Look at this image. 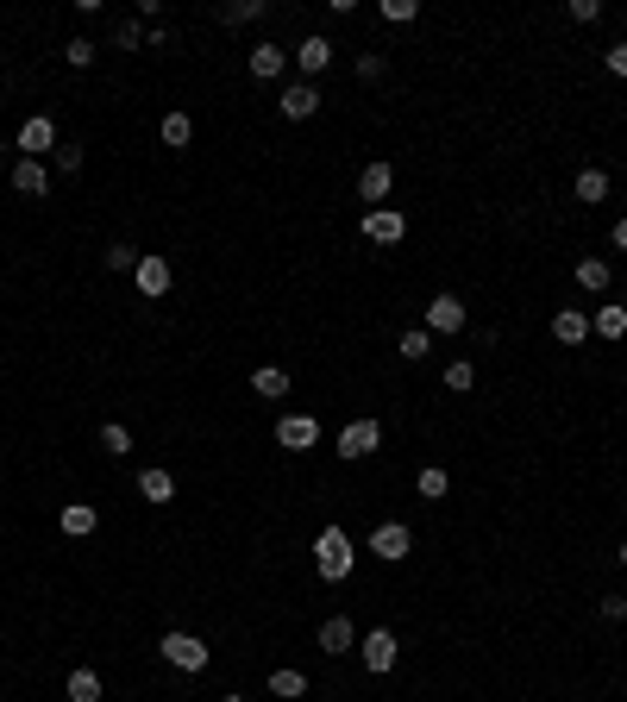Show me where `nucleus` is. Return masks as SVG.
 Listing matches in <instances>:
<instances>
[{
	"mask_svg": "<svg viewBox=\"0 0 627 702\" xmlns=\"http://www.w3.org/2000/svg\"><path fill=\"white\" fill-rule=\"evenodd\" d=\"M352 565H358L352 540H345L339 527H320V540H314V577L320 583H345V577H352Z\"/></svg>",
	"mask_w": 627,
	"mask_h": 702,
	"instance_id": "nucleus-1",
	"label": "nucleus"
},
{
	"mask_svg": "<svg viewBox=\"0 0 627 702\" xmlns=\"http://www.w3.org/2000/svg\"><path fill=\"white\" fill-rule=\"evenodd\" d=\"M370 558H383V565H402V558L414 552V527L408 521H383L377 533H370V546H364Z\"/></svg>",
	"mask_w": 627,
	"mask_h": 702,
	"instance_id": "nucleus-2",
	"label": "nucleus"
},
{
	"mask_svg": "<svg viewBox=\"0 0 627 702\" xmlns=\"http://www.w3.org/2000/svg\"><path fill=\"white\" fill-rule=\"evenodd\" d=\"M132 283H138V295H145V301L170 295V283H176L170 257H164V251H145V257H138V270H132Z\"/></svg>",
	"mask_w": 627,
	"mask_h": 702,
	"instance_id": "nucleus-3",
	"label": "nucleus"
},
{
	"mask_svg": "<svg viewBox=\"0 0 627 702\" xmlns=\"http://www.w3.org/2000/svg\"><path fill=\"white\" fill-rule=\"evenodd\" d=\"M157 652H164V665H176V671H207V646L195 634H176L170 627V634L157 640Z\"/></svg>",
	"mask_w": 627,
	"mask_h": 702,
	"instance_id": "nucleus-4",
	"label": "nucleus"
},
{
	"mask_svg": "<svg viewBox=\"0 0 627 702\" xmlns=\"http://www.w3.org/2000/svg\"><path fill=\"white\" fill-rule=\"evenodd\" d=\"M276 446L283 452H314L320 446V420L314 414H283L276 420Z\"/></svg>",
	"mask_w": 627,
	"mask_h": 702,
	"instance_id": "nucleus-5",
	"label": "nucleus"
},
{
	"mask_svg": "<svg viewBox=\"0 0 627 702\" xmlns=\"http://www.w3.org/2000/svg\"><path fill=\"white\" fill-rule=\"evenodd\" d=\"M377 446H383V420H370V414H364V420H352V427L339 433V458H352V464H358V458H370Z\"/></svg>",
	"mask_w": 627,
	"mask_h": 702,
	"instance_id": "nucleus-6",
	"label": "nucleus"
},
{
	"mask_svg": "<svg viewBox=\"0 0 627 702\" xmlns=\"http://www.w3.org/2000/svg\"><path fill=\"white\" fill-rule=\"evenodd\" d=\"M421 326H427L433 339H439V333H446V339H452V333H464V301H458L452 289H446V295H433V301H427V320H421Z\"/></svg>",
	"mask_w": 627,
	"mask_h": 702,
	"instance_id": "nucleus-7",
	"label": "nucleus"
},
{
	"mask_svg": "<svg viewBox=\"0 0 627 702\" xmlns=\"http://www.w3.org/2000/svg\"><path fill=\"white\" fill-rule=\"evenodd\" d=\"M389 189H396V170H389V163H364V170H358V201H364V214H370V207H389Z\"/></svg>",
	"mask_w": 627,
	"mask_h": 702,
	"instance_id": "nucleus-8",
	"label": "nucleus"
},
{
	"mask_svg": "<svg viewBox=\"0 0 627 702\" xmlns=\"http://www.w3.org/2000/svg\"><path fill=\"white\" fill-rule=\"evenodd\" d=\"M364 239L370 245H402L408 239V220L396 214V207H370V214H364Z\"/></svg>",
	"mask_w": 627,
	"mask_h": 702,
	"instance_id": "nucleus-9",
	"label": "nucleus"
},
{
	"mask_svg": "<svg viewBox=\"0 0 627 702\" xmlns=\"http://www.w3.org/2000/svg\"><path fill=\"white\" fill-rule=\"evenodd\" d=\"M289 57H295V69H301V82H314V76H320V69H327V63H333V38H320V32H308V38H301V44H295V51H289Z\"/></svg>",
	"mask_w": 627,
	"mask_h": 702,
	"instance_id": "nucleus-10",
	"label": "nucleus"
},
{
	"mask_svg": "<svg viewBox=\"0 0 627 702\" xmlns=\"http://www.w3.org/2000/svg\"><path fill=\"white\" fill-rule=\"evenodd\" d=\"M358 652H364V671L383 677V671H396V652H402V646H396V634H389V627H370Z\"/></svg>",
	"mask_w": 627,
	"mask_h": 702,
	"instance_id": "nucleus-11",
	"label": "nucleus"
},
{
	"mask_svg": "<svg viewBox=\"0 0 627 702\" xmlns=\"http://www.w3.org/2000/svg\"><path fill=\"white\" fill-rule=\"evenodd\" d=\"M245 69H251L258 82H276V76L289 69V51H283V44H270V38H258V44L245 51Z\"/></svg>",
	"mask_w": 627,
	"mask_h": 702,
	"instance_id": "nucleus-12",
	"label": "nucleus"
},
{
	"mask_svg": "<svg viewBox=\"0 0 627 702\" xmlns=\"http://www.w3.org/2000/svg\"><path fill=\"white\" fill-rule=\"evenodd\" d=\"M19 151H26V157H57V126L51 120H44V113H32V120L26 126H19Z\"/></svg>",
	"mask_w": 627,
	"mask_h": 702,
	"instance_id": "nucleus-13",
	"label": "nucleus"
},
{
	"mask_svg": "<svg viewBox=\"0 0 627 702\" xmlns=\"http://www.w3.org/2000/svg\"><path fill=\"white\" fill-rule=\"evenodd\" d=\"M276 101H283V120H314V113H320V88L314 82H289Z\"/></svg>",
	"mask_w": 627,
	"mask_h": 702,
	"instance_id": "nucleus-14",
	"label": "nucleus"
},
{
	"mask_svg": "<svg viewBox=\"0 0 627 702\" xmlns=\"http://www.w3.org/2000/svg\"><path fill=\"white\" fill-rule=\"evenodd\" d=\"M590 339H627V301H602V308L590 314Z\"/></svg>",
	"mask_w": 627,
	"mask_h": 702,
	"instance_id": "nucleus-15",
	"label": "nucleus"
},
{
	"mask_svg": "<svg viewBox=\"0 0 627 702\" xmlns=\"http://www.w3.org/2000/svg\"><path fill=\"white\" fill-rule=\"evenodd\" d=\"M314 640H320V652H352L358 646V627H352V615H327Z\"/></svg>",
	"mask_w": 627,
	"mask_h": 702,
	"instance_id": "nucleus-16",
	"label": "nucleus"
},
{
	"mask_svg": "<svg viewBox=\"0 0 627 702\" xmlns=\"http://www.w3.org/2000/svg\"><path fill=\"white\" fill-rule=\"evenodd\" d=\"M13 189H19V195H32V201H38V195H51V170H44L38 157H19V163H13Z\"/></svg>",
	"mask_w": 627,
	"mask_h": 702,
	"instance_id": "nucleus-17",
	"label": "nucleus"
},
{
	"mask_svg": "<svg viewBox=\"0 0 627 702\" xmlns=\"http://www.w3.org/2000/svg\"><path fill=\"white\" fill-rule=\"evenodd\" d=\"M552 339H559V345H590V314L559 308V314H552Z\"/></svg>",
	"mask_w": 627,
	"mask_h": 702,
	"instance_id": "nucleus-18",
	"label": "nucleus"
},
{
	"mask_svg": "<svg viewBox=\"0 0 627 702\" xmlns=\"http://www.w3.org/2000/svg\"><path fill=\"white\" fill-rule=\"evenodd\" d=\"M95 527H101L95 502H63V533H69V540H88Z\"/></svg>",
	"mask_w": 627,
	"mask_h": 702,
	"instance_id": "nucleus-19",
	"label": "nucleus"
},
{
	"mask_svg": "<svg viewBox=\"0 0 627 702\" xmlns=\"http://www.w3.org/2000/svg\"><path fill=\"white\" fill-rule=\"evenodd\" d=\"M251 389H258L264 402H283V395H289V370L283 364H258V370H251Z\"/></svg>",
	"mask_w": 627,
	"mask_h": 702,
	"instance_id": "nucleus-20",
	"label": "nucleus"
},
{
	"mask_svg": "<svg viewBox=\"0 0 627 702\" xmlns=\"http://www.w3.org/2000/svg\"><path fill=\"white\" fill-rule=\"evenodd\" d=\"M270 696L276 702H301V696H308V677H301L295 665H276L270 671Z\"/></svg>",
	"mask_w": 627,
	"mask_h": 702,
	"instance_id": "nucleus-21",
	"label": "nucleus"
},
{
	"mask_svg": "<svg viewBox=\"0 0 627 702\" xmlns=\"http://www.w3.org/2000/svg\"><path fill=\"white\" fill-rule=\"evenodd\" d=\"M138 496H145V502H176V477L151 464V471H138Z\"/></svg>",
	"mask_w": 627,
	"mask_h": 702,
	"instance_id": "nucleus-22",
	"label": "nucleus"
},
{
	"mask_svg": "<svg viewBox=\"0 0 627 702\" xmlns=\"http://www.w3.org/2000/svg\"><path fill=\"white\" fill-rule=\"evenodd\" d=\"M63 696H69V702H101V671H88V665L69 671V677H63Z\"/></svg>",
	"mask_w": 627,
	"mask_h": 702,
	"instance_id": "nucleus-23",
	"label": "nucleus"
},
{
	"mask_svg": "<svg viewBox=\"0 0 627 702\" xmlns=\"http://www.w3.org/2000/svg\"><path fill=\"white\" fill-rule=\"evenodd\" d=\"M571 195L584 201V207H596V201H609V176L602 170H577V182H571Z\"/></svg>",
	"mask_w": 627,
	"mask_h": 702,
	"instance_id": "nucleus-24",
	"label": "nucleus"
},
{
	"mask_svg": "<svg viewBox=\"0 0 627 702\" xmlns=\"http://www.w3.org/2000/svg\"><path fill=\"white\" fill-rule=\"evenodd\" d=\"M577 289H590V295L609 289V257H577Z\"/></svg>",
	"mask_w": 627,
	"mask_h": 702,
	"instance_id": "nucleus-25",
	"label": "nucleus"
},
{
	"mask_svg": "<svg viewBox=\"0 0 627 702\" xmlns=\"http://www.w3.org/2000/svg\"><path fill=\"white\" fill-rule=\"evenodd\" d=\"M189 138H195V120H189V113H164V145H170V151H189Z\"/></svg>",
	"mask_w": 627,
	"mask_h": 702,
	"instance_id": "nucleus-26",
	"label": "nucleus"
},
{
	"mask_svg": "<svg viewBox=\"0 0 627 702\" xmlns=\"http://www.w3.org/2000/svg\"><path fill=\"white\" fill-rule=\"evenodd\" d=\"M396 351H402V358H408V364H421V358H427V351H433V333H427V326H408V333L396 339Z\"/></svg>",
	"mask_w": 627,
	"mask_h": 702,
	"instance_id": "nucleus-27",
	"label": "nucleus"
},
{
	"mask_svg": "<svg viewBox=\"0 0 627 702\" xmlns=\"http://www.w3.org/2000/svg\"><path fill=\"white\" fill-rule=\"evenodd\" d=\"M138 257H145V251H138V245H126V239H120V245H107V251H101V264H107L113 276H126V270H138Z\"/></svg>",
	"mask_w": 627,
	"mask_h": 702,
	"instance_id": "nucleus-28",
	"label": "nucleus"
},
{
	"mask_svg": "<svg viewBox=\"0 0 627 702\" xmlns=\"http://www.w3.org/2000/svg\"><path fill=\"white\" fill-rule=\"evenodd\" d=\"M414 489H421L427 502H439V496H446V489H452V477L439 471V464H421V477H414Z\"/></svg>",
	"mask_w": 627,
	"mask_h": 702,
	"instance_id": "nucleus-29",
	"label": "nucleus"
},
{
	"mask_svg": "<svg viewBox=\"0 0 627 702\" xmlns=\"http://www.w3.org/2000/svg\"><path fill=\"white\" fill-rule=\"evenodd\" d=\"M264 13H270V0H232L220 19H226V26H251V19H264Z\"/></svg>",
	"mask_w": 627,
	"mask_h": 702,
	"instance_id": "nucleus-30",
	"label": "nucleus"
},
{
	"mask_svg": "<svg viewBox=\"0 0 627 702\" xmlns=\"http://www.w3.org/2000/svg\"><path fill=\"white\" fill-rule=\"evenodd\" d=\"M446 389L471 395V389H477V364H471V358H452V364H446Z\"/></svg>",
	"mask_w": 627,
	"mask_h": 702,
	"instance_id": "nucleus-31",
	"label": "nucleus"
},
{
	"mask_svg": "<svg viewBox=\"0 0 627 702\" xmlns=\"http://www.w3.org/2000/svg\"><path fill=\"white\" fill-rule=\"evenodd\" d=\"M101 452H113V458H126V452H132V433L120 427V420H107V427H101Z\"/></svg>",
	"mask_w": 627,
	"mask_h": 702,
	"instance_id": "nucleus-32",
	"label": "nucleus"
},
{
	"mask_svg": "<svg viewBox=\"0 0 627 702\" xmlns=\"http://www.w3.org/2000/svg\"><path fill=\"white\" fill-rule=\"evenodd\" d=\"M63 63L69 69H88V63H95V38H69L63 44Z\"/></svg>",
	"mask_w": 627,
	"mask_h": 702,
	"instance_id": "nucleus-33",
	"label": "nucleus"
},
{
	"mask_svg": "<svg viewBox=\"0 0 627 702\" xmlns=\"http://www.w3.org/2000/svg\"><path fill=\"white\" fill-rule=\"evenodd\" d=\"M383 19L389 26H408V19H421V0H383Z\"/></svg>",
	"mask_w": 627,
	"mask_h": 702,
	"instance_id": "nucleus-34",
	"label": "nucleus"
},
{
	"mask_svg": "<svg viewBox=\"0 0 627 702\" xmlns=\"http://www.w3.org/2000/svg\"><path fill=\"white\" fill-rule=\"evenodd\" d=\"M383 76H389V57L383 51H364L358 57V82H383Z\"/></svg>",
	"mask_w": 627,
	"mask_h": 702,
	"instance_id": "nucleus-35",
	"label": "nucleus"
},
{
	"mask_svg": "<svg viewBox=\"0 0 627 702\" xmlns=\"http://www.w3.org/2000/svg\"><path fill=\"white\" fill-rule=\"evenodd\" d=\"M113 44H120V51H138V44H145V26H138V19H120V26H113Z\"/></svg>",
	"mask_w": 627,
	"mask_h": 702,
	"instance_id": "nucleus-36",
	"label": "nucleus"
},
{
	"mask_svg": "<svg viewBox=\"0 0 627 702\" xmlns=\"http://www.w3.org/2000/svg\"><path fill=\"white\" fill-rule=\"evenodd\" d=\"M571 19H577V26H596V19H602V0H571V7H565Z\"/></svg>",
	"mask_w": 627,
	"mask_h": 702,
	"instance_id": "nucleus-37",
	"label": "nucleus"
},
{
	"mask_svg": "<svg viewBox=\"0 0 627 702\" xmlns=\"http://www.w3.org/2000/svg\"><path fill=\"white\" fill-rule=\"evenodd\" d=\"M602 63H609V76H621V82H627V38H621V44H609V51H602Z\"/></svg>",
	"mask_w": 627,
	"mask_h": 702,
	"instance_id": "nucleus-38",
	"label": "nucleus"
},
{
	"mask_svg": "<svg viewBox=\"0 0 627 702\" xmlns=\"http://www.w3.org/2000/svg\"><path fill=\"white\" fill-rule=\"evenodd\" d=\"M57 170L76 176V170H82V145H57Z\"/></svg>",
	"mask_w": 627,
	"mask_h": 702,
	"instance_id": "nucleus-39",
	"label": "nucleus"
},
{
	"mask_svg": "<svg viewBox=\"0 0 627 702\" xmlns=\"http://www.w3.org/2000/svg\"><path fill=\"white\" fill-rule=\"evenodd\" d=\"M596 615H602V621H627V596H602Z\"/></svg>",
	"mask_w": 627,
	"mask_h": 702,
	"instance_id": "nucleus-40",
	"label": "nucleus"
},
{
	"mask_svg": "<svg viewBox=\"0 0 627 702\" xmlns=\"http://www.w3.org/2000/svg\"><path fill=\"white\" fill-rule=\"evenodd\" d=\"M615 251H627V214L615 220Z\"/></svg>",
	"mask_w": 627,
	"mask_h": 702,
	"instance_id": "nucleus-41",
	"label": "nucleus"
},
{
	"mask_svg": "<svg viewBox=\"0 0 627 702\" xmlns=\"http://www.w3.org/2000/svg\"><path fill=\"white\" fill-rule=\"evenodd\" d=\"M220 702H251V696H220Z\"/></svg>",
	"mask_w": 627,
	"mask_h": 702,
	"instance_id": "nucleus-42",
	"label": "nucleus"
},
{
	"mask_svg": "<svg viewBox=\"0 0 627 702\" xmlns=\"http://www.w3.org/2000/svg\"><path fill=\"white\" fill-rule=\"evenodd\" d=\"M0 157H7V132H0Z\"/></svg>",
	"mask_w": 627,
	"mask_h": 702,
	"instance_id": "nucleus-43",
	"label": "nucleus"
},
{
	"mask_svg": "<svg viewBox=\"0 0 627 702\" xmlns=\"http://www.w3.org/2000/svg\"><path fill=\"white\" fill-rule=\"evenodd\" d=\"M621 565H627V540H621Z\"/></svg>",
	"mask_w": 627,
	"mask_h": 702,
	"instance_id": "nucleus-44",
	"label": "nucleus"
}]
</instances>
